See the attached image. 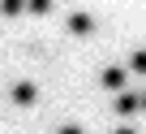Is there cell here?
<instances>
[{"mask_svg": "<svg viewBox=\"0 0 146 134\" xmlns=\"http://www.w3.org/2000/svg\"><path fill=\"white\" fill-rule=\"evenodd\" d=\"M64 30L78 35V39H86V35L95 30V18H90V13H69V18H64Z\"/></svg>", "mask_w": 146, "mask_h": 134, "instance_id": "1", "label": "cell"}, {"mask_svg": "<svg viewBox=\"0 0 146 134\" xmlns=\"http://www.w3.org/2000/svg\"><path fill=\"white\" fill-rule=\"evenodd\" d=\"M35 100H39V87H35V82H17V87H13V104H17V108H30Z\"/></svg>", "mask_w": 146, "mask_h": 134, "instance_id": "2", "label": "cell"}, {"mask_svg": "<svg viewBox=\"0 0 146 134\" xmlns=\"http://www.w3.org/2000/svg\"><path fill=\"white\" fill-rule=\"evenodd\" d=\"M116 112H120V117H133V112H142V95H133V91H120V95H116Z\"/></svg>", "mask_w": 146, "mask_h": 134, "instance_id": "3", "label": "cell"}, {"mask_svg": "<svg viewBox=\"0 0 146 134\" xmlns=\"http://www.w3.org/2000/svg\"><path fill=\"white\" fill-rule=\"evenodd\" d=\"M99 82H103L108 91H116V95H120V91H125V69H116V65H112V69H103V74H99Z\"/></svg>", "mask_w": 146, "mask_h": 134, "instance_id": "4", "label": "cell"}, {"mask_svg": "<svg viewBox=\"0 0 146 134\" xmlns=\"http://www.w3.org/2000/svg\"><path fill=\"white\" fill-rule=\"evenodd\" d=\"M22 9H26V0H0V18H13Z\"/></svg>", "mask_w": 146, "mask_h": 134, "instance_id": "5", "label": "cell"}, {"mask_svg": "<svg viewBox=\"0 0 146 134\" xmlns=\"http://www.w3.org/2000/svg\"><path fill=\"white\" fill-rule=\"evenodd\" d=\"M52 5H56V0H26V9H30L35 18H43V13H52Z\"/></svg>", "mask_w": 146, "mask_h": 134, "instance_id": "6", "label": "cell"}, {"mask_svg": "<svg viewBox=\"0 0 146 134\" xmlns=\"http://www.w3.org/2000/svg\"><path fill=\"white\" fill-rule=\"evenodd\" d=\"M129 69H133V74H146V48H137V52L129 56Z\"/></svg>", "mask_w": 146, "mask_h": 134, "instance_id": "7", "label": "cell"}, {"mask_svg": "<svg viewBox=\"0 0 146 134\" xmlns=\"http://www.w3.org/2000/svg\"><path fill=\"white\" fill-rule=\"evenodd\" d=\"M56 134H86V130H82V125H60Z\"/></svg>", "mask_w": 146, "mask_h": 134, "instance_id": "8", "label": "cell"}, {"mask_svg": "<svg viewBox=\"0 0 146 134\" xmlns=\"http://www.w3.org/2000/svg\"><path fill=\"white\" fill-rule=\"evenodd\" d=\"M116 134H137V130H133V125H120V130H116Z\"/></svg>", "mask_w": 146, "mask_h": 134, "instance_id": "9", "label": "cell"}, {"mask_svg": "<svg viewBox=\"0 0 146 134\" xmlns=\"http://www.w3.org/2000/svg\"><path fill=\"white\" fill-rule=\"evenodd\" d=\"M142 112H146V95H142Z\"/></svg>", "mask_w": 146, "mask_h": 134, "instance_id": "10", "label": "cell"}]
</instances>
